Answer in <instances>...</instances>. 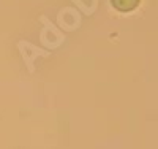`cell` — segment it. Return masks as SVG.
<instances>
[{
    "mask_svg": "<svg viewBox=\"0 0 158 149\" xmlns=\"http://www.w3.org/2000/svg\"><path fill=\"white\" fill-rule=\"evenodd\" d=\"M111 2L118 11H131L139 5L141 0H111Z\"/></svg>",
    "mask_w": 158,
    "mask_h": 149,
    "instance_id": "1",
    "label": "cell"
}]
</instances>
